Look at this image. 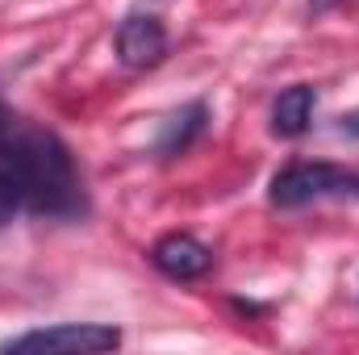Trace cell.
Instances as JSON below:
<instances>
[{
    "instance_id": "obj_1",
    "label": "cell",
    "mask_w": 359,
    "mask_h": 355,
    "mask_svg": "<svg viewBox=\"0 0 359 355\" xmlns=\"http://www.w3.org/2000/svg\"><path fill=\"white\" fill-rule=\"evenodd\" d=\"M0 180L17 192L21 209L42 217H80L84 188L72 151L59 134L0 105Z\"/></svg>"
},
{
    "instance_id": "obj_2",
    "label": "cell",
    "mask_w": 359,
    "mask_h": 355,
    "mask_svg": "<svg viewBox=\"0 0 359 355\" xmlns=\"http://www.w3.org/2000/svg\"><path fill=\"white\" fill-rule=\"evenodd\" d=\"M359 201V172L334 163H288L271 180V205L276 209H301L309 201Z\"/></svg>"
},
{
    "instance_id": "obj_3",
    "label": "cell",
    "mask_w": 359,
    "mask_h": 355,
    "mask_svg": "<svg viewBox=\"0 0 359 355\" xmlns=\"http://www.w3.org/2000/svg\"><path fill=\"white\" fill-rule=\"evenodd\" d=\"M121 343L117 326H100V322H63L50 330H29L4 343V351H38V355H96V351H113Z\"/></svg>"
},
{
    "instance_id": "obj_4",
    "label": "cell",
    "mask_w": 359,
    "mask_h": 355,
    "mask_svg": "<svg viewBox=\"0 0 359 355\" xmlns=\"http://www.w3.org/2000/svg\"><path fill=\"white\" fill-rule=\"evenodd\" d=\"M163 55H168V29H163L159 17L134 13V17H126V21L117 25V59H121L126 67L142 72V67L163 63Z\"/></svg>"
},
{
    "instance_id": "obj_5",
    "label": "cell",
    "mask_w": 359,
    "mask_h": 355,
    "mask_svg": "<svg viewBox=\"0 0 359 355\" xmlns=\"http://www.w3.org/2000/svg\"><path fill=\"white\" fill-rule=\"evenodd\" d=\"M151 264L159 267L168 280H196V276L209 272L213 251L201 239H192V234H163L151 247Z\"/></svg>"
},
{
    "instance_id": "obj_6",
    "label": "cell",
    "mask_w": 359,
    "mask_h": 355,
    "mask_svg": "<svg viewBox=\"0 0 359 355\" xmlns=\"http://www.w3.org/2000/svg\"><path fill=\"white\" fill-rule=\"evenodd\" d=\"M313 105H318V92L309 84H292L276 96L271 105V134L276 138H301L313 121Z\"/></svg>"
},
{
    "instance_id": "obj_7",
    "label": "cell",
    "mask_w": 359,
    "mask_h": 355,
    "mask_svg": "<svg viewBox=\"0 0 359 355\" xmlns=\"http://www.w3.org/2000/svg\"><path fill=\"white\" fill-rule=\"evenodd\" d=\"M205 126H209V105H205V100L184 105V109H176V113L163 121V134H159L155 151H159L163 159H176V155H184V151L205 134Z\"/></svg>"
},
{
    "instance_id": "obj_8",
    "label": "cell",
    "mask_w": 359,
    "mask_h": 355,
    "mask_svg": "<svg viewBox=\"0 0 359 355\" xmlns=\"http://www.w3.org/2000/svg\"><path fill=\"white\" fill-rule=\"evenodd\" d=\"M17 209H21L17 192H13V188H8V184L0 180V226H4V222H13V213H17Z\"/></svg>"
},
{
    "instance_id": "obj_9",
    "label": "cell",
    "mask_w": 359,
    "mask_h": 355,
    "mask_svg": "<svg viewBox=\"0 0 359 355\" xmlns=\"http://www.w3.org/2000/svg\"><path fill=\"white\" fill-rule=\"evenodd\" d=\"M339 134H343V138H359V109H351V113L339 117Z\"/></svg>"
},
{
    "instance_id": "obj_10",
    "label": "cell",
    "mask_w": 359,
    "mask_h": 355,
    "mask_svg": "<svg viewBox=\"0 0 359 355\" xmlns=\"http://www.w3.org/2000/svg\"><path fill=\"white\" fill-rule=\"evenodd\" d=\"M330 4H334V0H309V8H313V13H326Z\"/></svg>"
}]
</instances>
